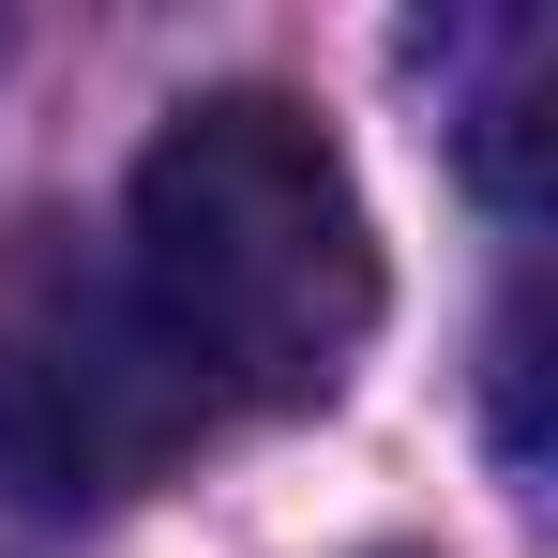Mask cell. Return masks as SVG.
<instances>
[{
    "mask_svg": "<svg viewBox=\"0 0 558 558\" xmlns=\"http://www.w3.org/2000/svg\"><path fill=\"white\" fill-rule=\"evenodd\" d=\"M121 302L196 408H317L377 348V211L287 92H196L121 196Z\"/></svg>",
    "mask_w": 558,
    "mask_h": 558,
    "instance_id": "obj_1",
    "label": "cell"
},
{
    "mask_svg": "<svg viewBox=\"0 0 558 558\" xmlns=\"http://www.w3.org/2000/svg\"><path fill=\"white\" fill-rule=\"evenodd\" d=\"M196 408L182 363L136 332L121 272H31L0 302V453L31 468L46 498H121L182 453Z\"/></svg>",
    "mask_w": 558,
    "mask_h": 558,
    "instance_id": "obj_2",
    "label": "cell"
}]
</instances>
